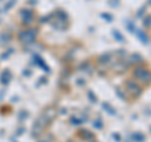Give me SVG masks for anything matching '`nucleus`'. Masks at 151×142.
<instances>
[{
    "label": "nucleus",
    "mask_w": 151,
    "mask_h": 142,
    "mask_svg": "<svg viewBox=\"0 0 151 142\" xmlns=\"http://www.w3.org/2000/svg\"><path fill=\"white\" fill-rule=\"evenodd\" d=\"M127 91L133 96V97H137V96L141 94V88L136 84V83H133L131 81L127 82Z\"/></svg>",
    "instance_id": "1"
},
{
    "label": "nucleus",
    "mask_w": 151,
    "mask_h": 142,
    "mask_svg": "<svg viewBox=\"0 0 151 142\" xmlns=\"http://www.w3.org/2000/svg\"><path fill=\"white\" fill-rule=\"evenodd\" d=\"M146 68H142V67H137V68H135V70H133V76H135L137 79H140L144 74L146 73Z\"/></svg>",
    "instance_id": "2"
},
{
    "label": "nucleus",
    "mask_w": 151,
    "mask_h": 142,
    "mask_svg": "<svg viewBox=\"0 0 151 142\" xmlns=\"http://www.w3.org/2000/svg\"><path fill=\"white\" fill-rule=\"evenodd\" d=\"M135 138L138 140L137 142H142V141H144V136H142V135H138V133H137V135H135Z\"/></svg>",
    "instance_id": "3"
}]
</instances>
